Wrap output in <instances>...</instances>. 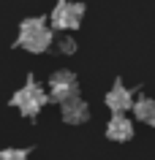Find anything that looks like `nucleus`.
<instances>
[{"label": "nucleus", "mask_w": 155, "mask_h": 160, "mask_svg": "<svg viewBox=\"0 0 155 160\" xmlns=\"http://www.w3.org/2000/svg\"><path fill=\"white\" fill-rule=\"evenodd\" d=\"M54 41V33L52 27L46 25L44 17H27L19 22V35H17V46H22L30 54H41L46 52Z\"/></svg>", "instance_id": "obj_1"}, {"label": "nucleus", "mask_w": 155, "mask_h": 160, "mask_svg": "<svg viewBox=\"0 0 155 160\" xmlns=\"http://www.w3.org/2000/svg\"><path fill=\"white\" fill-rule=\"evenodd\" d=\"M133 117L139 119V122H152V117H155V101L152 98H147V95H139L136 101H133Z\"/></svg>", "instance_id": "obj_8"}, {"label": "nucleus", "mask_w": 155, "mask_h": 160, "mask_svg": "<svg viewBox=\"0 0 155 160\" xmlns=\"http://www.w3.org/2000/svg\"><path fill=\"white\" fill-rule=\"evenodd\" d=\"M57 52H60V54H74V52H76V41H74L71 35H63L60 41H57Z\"/></svg>", "instance_id": "obj_10"}, {"label": "nucleus", "mask_w": 155, "mask_h": 160, "mask_svg": "<svg viewBox=\"0 0 155 160\" xmlns=\"http://www.w3.org/2000/svg\"><path fill=\"white\" fill-rule=\"evenodd\" d=\"M8 103H11V109H17L22 117H38L41 109L49 103V92L35 82L33 76H27V82L11 95Z\"/></svg>", "instance_id": "obj_2"}, {"label": "nucleus", "mask_w": 155, "mask_h": 160, "mask_svg": "<svg viewBox=\"0 0 155 160\" xmlns=\"http://www.w3.org/2000/svg\"><path fill=\"white\" fill-rule=\"evenodd\" d=\"M60 117H63V122H68V125H82V122H87V117H90V106H87L79 95H74V98H68V101L60 103Z\"/></svg>", "instance_id": "obj_6"}, {"label": "nucleus", "mask_w": 155, "mask_h": 160, "mask_svg": "<svg viewBox=\"0 0 155 160\" xmlns=\"http://www.w3.org/2000/svg\"><path fill=\"white\" fill-rule=\"evenodd\" d=\"M106 138L109 141H131L133 138V122H131L125 114H112V119L106 122Z\"/></svg>", "instance_id": "obj_7"}, {"label": "nucleus", "mask_w": 155, "mask_h": 160, "mask_svg": "<svg viewBox=\"0 0 155 160\" xmlns=\"http://www.w3.org/2000/svg\"><path fill=\"white\" fill-rule=\"evenodd\" d=\"M30 149H19V147H6L0 149V160H27Z\"/></svg>", "instance_id": "obj_9"}, {"label": "nucleus", "mask_w": 155, "mask_h": 160, "mask_svg": "<svg viewBox=\"0 0 155 160\" xmlns=\"http://www.w3.org/2000/svg\"><path fill=\"white\" fill-rule=\"evenodd\" d=\"M46 92H49V101L54 103H63L79 95V79L74 71H54L49 76V84H46Z\"/></svg>", "instance_id": "obj_4"}, {"label": "nucleus", "mask_w": 155, "mask_h": 160, "mask_svg": "<svg viewBox=\"0 0 155 160\" xmlns=\"http://www.w3.org/2000/svg\"><path fill=\"white\" fill-rule=\"evenodd\" d=\"M82 19H85V3L57 0L52 14H49V27L52 30H60V33H68V30L82 27Z\"/></svg>", "instance_id": "obj_3"}, {"label": "nucleus", "mask_w": 155, "mask_h": 160, "mask_svg": "<svg viewBox=\"0 0 155 160\" xmlns=\"http://www.w3.org/2000/svg\"><path fill=\"white\" fill-rule=\"evenodd\" d=\"M150 125H152V128H155V117H152V122H150Z\"/></svg>", "instance_id": "obj_11"}, {"label": "nucleus", "mask_w": 155, "mask_h": 160, "mask_svg": "<svg viewBox=\"0 0 155 160\" xmlns=\"http://www.w3.org/2000/svg\"><path fill=\"white\" fill-rule=\"evenodd\" d=\"M133 92H131L128 87L122 84L120 79L112 84V90L106 92V98H103V103H106V109L112 111V114H125V111H131L133 109Z\"/></svg>", "instance_id": "obj_5"}]
</instances>
